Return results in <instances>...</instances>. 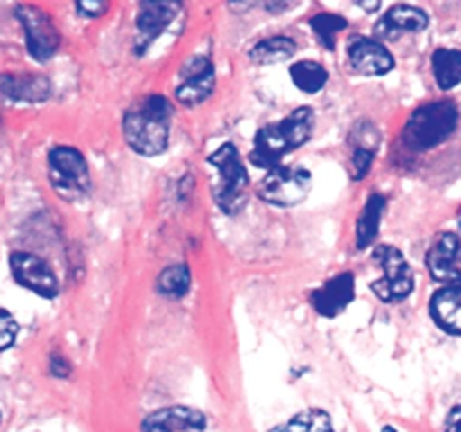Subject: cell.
<instances>
[{"label":"cell","instance_id":"obj_9","mask_svg":"<svg viewBox=\"0 0 461 432\" xmlns=\"http://www.w3.org/2000/svg\"><path fill=\"white\" fill-rule=\"evenodd\" d=\"M183 12V0H140L138 16H135V50L140 54L147 52L149 45L178 18Z\"/></svg>","mask_w":461,"mask_h":432},{"label":"cell","instance_id":"obj_19","mask_svg":"<svg viewBox=\"0 0 461 432\" xmlns=\"http://www.w3.org/2000/svg\"><path fill=\"white\" fill-rule=\"evenodd\" d=\"M297 43L291 36H268V39H261L259 43H255L248 52V58L252 63H259V66H273V63H284L288 58L295 57Z\"/></svg>","mask_w":461,"mask_h":432},{"label":"cell","instance_id":"obj_23","mask_svg":"<svg viewBox=\"0 0 461 432\" xmlns=\"http://www.w3.org/2000/svg\"><path fill=\"white\" fill-rule=\"evenodd\" d=\"M270 432H333V423L324 410H304Z\"/></svg>","mask_w":461,"mask_h":432},{"label":"cell","instance_id":"obj_29","mask_svg":"<svg viewBox=\"0 0 461 432\" xmlns=\"http://www.w3.org/2000/svg\"><path fill=\"white\" fill-rule=\"evenodd\" d=\"M75 4L84 18H99L108 9V0H75Z\"/></svg>","mask_w":461,"mask_h":432},{"label":"cell","instance_id":"obj_27","mask_svg":"<svg viewBox=\"0 0 461 432\" xmlns=\"http://www.w3.org/2000/svg\"><path fill=\"white\" fill-rule=\"evenodd\" d=\"M376 148L374 144H358L354 151V178L356 180H363L365 174L369 171V166H372V160L374 156H376Z\"/></svg>","mask_w":461,"mask_h":432},{"label":"cell","instance_id":"obj_20","mask_svg":"<svg viewBox=\"0 0 461 432\" xmlns=\"http://www.w3.org/2000/svg\"><path fill=\"white\" fill-rule=\"evenodd\" d=\"M0 88L7 97L21 102H41L50 94V84L43 76H0Z\"/></svg>","mask_w":461,"mask_h":432},{"label":"cell","instance_id":"obj_30","mask_svg":"<svg viewBox=\"0 0 461 432\" xmlns=\"http://www.w3.org/2000/svg\"><path fill=\"white\" fill-rule=\"evenodd\" d=\"M446 432H461V405L450 410V414L446 417Z\"/></svg>","mask_w":461,"mask_h":432},{"label":"cell","instance_id":"obj_31","mask_svg":"<svg viewBox=\"0 0 461 432\" xmlns=\"http://www.w3.org/2000/svg\"><path fill=\"white\" fill-rule=\"evenodd\" d=\"M381 3L383 0H356V4L367 14H376L381 9Z\"/></svg>","mask_w":461,"mask_h":432},{"label":"cell","instance_id":"obj_24","mask_svg":"<svg viewBox=\"0 0 461 432\" xmlns=\"http://www.w3.org/2000/svg\"><path fill=\"white\" fill-rule=\"evenodd\" d=\"M347 27H349V22H347V18L340 16V14L322 12L315 14V16L311 18V30H313V34L318 36V40L327 50H336L338 34L345 32Z\"/></svg>","mask_w":461,"mask_h":432},{"label":"cell","instance_id":"obj_6","mask_svg":"<svg viewBox=\"0 0 461 432\" xmlns=\"http://www.w3.org/2000/svg\"><path fill=\"white\" fill-rule=\"evenodd\" d=\"M374 261L383 268V277L372 284L374 295L383 302H401L414 291L412 268L405 261L403 252L392 246H378L374 250Z\"/></svg>","mask_w":461,"mask_h":432},{"label":"cell","instance_id":"obj_1","mask_svg":"<svg viewBox=\"0 0 461 432\" xmlns=\"http://www.w3.org/2000/svg\"><path fill=\"white\" fill-rule=\"evenodd\" d=\"M313 124V111L309 106H302L293 111L286 120L264 126L255 138V148L250 153L252 165L268 171L279 166L288 153L297 151L302 144L309 142Z\"/></svg>","mask_w":461,"mask_h":432},{"label":"cell","instance_id":"obj_21","mask_svg":"<svg viewBox=\"0 0 461 432\" xmlns=\"http://www.w3.org/2000/svg\"><path fill=\"white\" fill-rule=\"evenodd\" d=\"M432 72L441 90H453L461 84V50L439 48L432 54Z\"/></svg>","mask_w":461,"mask_h":432},{"label":"cell","instance_id":"obj_2","mask_svg":"<svg viewBox=\"0 0 461 432\" xmlns=\"http://www.w3.org/2000/svg\"><path fill=\"white\" fill-rule=\"evenodd\" d=\"M174 108L162 94H149L124 117V138L140 156H158L169 144V124Z\"/></svg>","mask_w":461,"mask_h":432},{"label":"cell","instance_id":"obj_5","mask_svg":"<svg viewBox=\"0 0 461 432\" xmlns=\"http://www.w3.org/2000/svg\"><path fill=\"white\" fill-rule=\"evenodd\" d=\"M50 184L66 201H77L90 189V169L86 158L72 147H54L48 156Z\"/></svg>","mask_w":461,"mask_h":432},{"label":"cell","instance_id":"obj_13","mask_svg":"<svg viewBox=\"0 0 461 432\" xmlns=\"http://www.w3.org/2000/svg\"><path fill=\"white\" fill-rule=\"evenodd\" d=\"M430 25V16L421 7L412 4H394L387 9L374 25V39L399 40L403 34H419Z\"/></svg>","mask_w":461,"mask_h":432},{"label":"cell","instance_id":"obj_11","mask_svg":"<svg viewBox=\"0 0 461 432\" xmlns=\"http://www.w3.org/2000/svg\"><path fill=\"white\" fill-rule=\"evenodd\" d=\"M9 266H12V274L21 286L27 291L36 292L41 297H57L59 292V279L54 270L45 264L41 256L32 255V252L16 250L9 256Z\"/></svg>","mask_w":461,"mask_h":432},{"label":"cell","instance_id":"obj_25","mask_svg":"<svg viewBox=\"0 0 461 432\" xmlns=\"http://www.w3.org/2000/svg\"><path fill=\"white\" fill-rule=\"evenodd\" d=\"M189 284H192V274L187 266H169L158 277V291L167 297H183L189 291Z\"/></svg>","mask_w":461,"mask_h":432},{"label":"cell","instance_id":"obj_28","mask_svg":"<svg viewBox=\"0 0 461 432\" xmlns=\"http://www.w3.org/2000/svg\"><path fill=\"white\" fill-rule=\"evenodd\" d=\"M18 336V322L9 310L0 309V351L9 349Z\"/></svg>","mask_w":461,"mask_h":432},{"label":"cell","instance_id":"obj_3","mask_svg":"<svg viewBox=\"0 0 461 432\" xmlns=\"http://www.w3.org/2000/svg\"><path fill=\"white\" fill-rule=\"evenodd\" d=\"M459 111L455 102L441 99L419 106L403 129V142L412 151H430L457 130Z\"/></svg>","mask_w":461,"mask_h":432},{"label":"cell","instance_id":"obj_12","mask_svg":"<svg viewBox=\"0 0 461 432\" xmlns=\"http://www.w3.org/2000/svg\"><path fill=\"white\" fill-rule=\"evenodd\" d=\"M216 86V70L210 57H192L180 70V84L176 97L183 106H198L205 102Z\"/></svg>","mask_w":461,"mask_h":432},{"label":"cell","instance_id":"obj_10","mask_svg":"<svg viewBox=\"0 0 461 432\" xmlns=\"http://www.w3.org/2000/svg\"><path fill=\"white\" fill-rule=\"evenodd\" d=\"M347 57H349L351 68L365 76H383L396 66L387 45L365 34H356L347 40Z\"/></svg>","mask_w":461,"mask_h":432},{"label":"cell","instance_id":"obj_22","mask_svg":"<svg viewBox=\"0 0 461 432\" xmlns=\"http://www.w3.org/2000/svg\"><path fill=\"white\" fill-rule=\"evenodd\" d=\"M291 79L302 93L315 94L327 86L329 72L318 61H297L291 66Z\"/></svg>","mask_w":461,"mask_h":432},{"label":"cell","instance_id":"obj_18","mask_svg":"<svg viewBox=\"0 0 461 432\" xmlns=\"http://www.w3.org/2000/svg\"><path fill=\"white\" fill-rule=\"evenodd\" d=\"M383 212H385V198L381 194H372L367 202H365L363 212H360L358 223H356V246H358V250H367L376 241Z\"/></svg>","mask_w":461,"mask_h":432},{"label":"cell","instance_id":"obj_8","mask_svg":"<svg viewBox=\"0 0 461 432\" xmlns=\"http://www.w3.org/2000/svg\"><path fill=\"white\" fill-rule=\"evenodd\" d=\"M16 18L25 30L27 50H30L32 58L41 63L50 61L61 45V34L50 14L39 7H32V4H18Z\"/></svg>","mask_w":461,"mask_h":432},{"label":"cell","instance_id":"obj_33","mask_svg":"<svg viewBox=\"0 0 461 432\" xmlns=\"http://www.w3.org/2000/svg\"><path fill=\"white\" fill-rule=\"evenodd\" d=\"M457 220H459V228H461V212H459V219Z\"/></svg>","mask_w":461,"mask_h":432},{"label":"cell","instance_id":"obj_14","mask_svg":"<svg viewBox=\"0 0 461 432\" xmlns=\"http://www.w3.org/2000/svg\"><path fill=\"white\" fill-rule=\"evenodd\" d=\"M461 238L455 232H441L435 238L426 256V266L432 277L441 284H461Z\"/></svg>","mask_w":461,"mask_h":432},{"label":"cell","instance_id":"obj_32","mask_svg":"<svg viewBox=\"0 0 461 432\" xmlns=\"http://www.w3.org/2000/svg\"><path fill=\"white\" fill-rule=\"evenodd\" d=\"M383 432H399V430H396V428H392V426H387V428H383Z\"/></svg>","mask_w":461,"mask_h":432},{"label":"cell","instance_id":"obj_17","mask_svg":"<svg viewBox=\"0 0 461 432\" xmlns=\"http://www.w3.org/2000/svg\"><path fill=\"white\" fill-rule=\"evenodd\" d=\"M430 315L446 333L461 336V284H448L432 295Z\"/></svg>","mask_w":461,"mask_h":432},{"label":"cell","instance_id":"obj_16","mask_svg":"<svg viewBox=\"0 0 461 432\" xmlns=\"http://www.w3.org/2000/svg\"><path fill=\"white\" fill-rule=\"evenodd\" d=\"M205 428L203 412L185 405H171L149 414L140 426V432H201Z\"/></svg>","mask_w":461,"mask_h":432},{"label":"cell","instance_id":"obj_15","mask_svg":"<svg viewBox=\"0 0 461 432\" xmlns=\"http://www.w3.org/2000/svg\"><path fill=\"white\" fill-rule=\"evenodd\" d=\"M356 297V284L354 274L351 273H340L336 277L329 279L324 286H320L318 291L311 295V304L324 318H336L340 315L347 306L354 302Z\"/></svg>","mask_w":461,"mask_h":432},{"label":"cell","instance_id":"obj_4","mask_svg":"<svg viewBox=\"0 0 461 432\" xmlns=\"http://www.w3.org/2000/svg\"><path fill=\"white\" fill-rule=\"evenodd\" d=\"M210 165L216 169L214 198L216 205L225 214H237L246 205V187H248V169L243 165L234 144H223L216 153L210 156Z\"/></svg>","mask_w":461,"mask_h":432},{"label":"cell","instance_id":"obj_26","mask_svg":"<svg viewBox=\"0 0 461 432\" xmlns=\"http://www.w3.org/2000/svg\"><path fill=\"white\" fill-rule=\"evenodd\" d=\"M230 9L234 14H246L250 9H266L268 14H279L286 9L288 0H228Z\"/></svg>","mask_w":461,"mask_h":432},{"label":"cell","instance_id":"obj_7","mask_svg":"<svg viewBox=\"0 0 461 432\" xmlns=\"http://www.w3.org/2000/svg\"><path fill=\"white\" fill-rule=\"evenodd\" d=\"M311 192V174L302 166H275L257 187L261 201L277 207H293Z\"/></svg>","mask_w":461,"mask_h":432}]
</instances>
